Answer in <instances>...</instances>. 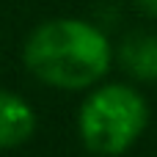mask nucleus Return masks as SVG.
I'll return each mask as SVG.
<instances>
[{
	"label": "nucleus",
	"instance_id": "20e7f679",
	"mask_svg": "<svg viewBox=\"0 0 157 157\" xmlns=\"http://www.w3.org/2000/svg\"><path fill=\"white\" fill-rule=\"evenodd\" d=\"M119 66L138 83L157 80V36L155 33H130L116 50Z\"/></svg>",
	"mask_w": 157,
	"mask_h": 157
},
{
	"label": "nucleus",
	"instance_id": "f03ea898",
	"mask_svg": "<svg viewBox=\"0 0 157 157\" xmlns=\"http://www.w3.org/2000/svg\"><path fill=\"white\" fill-rule=\"evenodd\" d=\"M149 127V102L130 83L94 86L77 110V135L97 157L130 152Z\"/></svg>",
	"mask_w": 157,
	"mask_h": 157
},
{
	"label": "nucleus",
	"instance_id": "f257e3e1",
	"mask_svg": "<svg viewBox=\"0 0 157 157\" xmlns=\"http://www.w3.org/2000/svg\"><path fill=\"white\" fill-rule=\"evenodd\" d=\"M110 39L88 19L55 17L36 25L22 47L28 72L58 91H88L113 66Z\"/></svg>",
	"mask_w": 157,
	"mask_h": 157
},
{
	"label": "nucleus",
	"instance_id": "7ed1b4c3",
	"mask_svg": "<svg viewBox=\"0 0 157 157\" xmlns=\"http://www.w3.org/2000/svg\"><path fill=\"white\" fill-rule=\"evenodd\" d=\"M36 124L33 105L25 97L0 88V149H17L28 144L36 132Z\"/></svg>",
	"mask_w": 157,
	"mask_h": 157
},
{
	"label": "nucleus",
	"instance_id": "39448f33",
	"mask_svg": "<svg viewBox=\"0 0 157 157\" xmlns=\"http://www.w3.org/2000/svg\"><path fill=\"white\" fill-rule=\"evenodd\" d=\"M135 6H138L146 17H157V0H135Z\"/></svg>",
	"mask_w": 157,
	"mask_h": 157
}]
</instances>
